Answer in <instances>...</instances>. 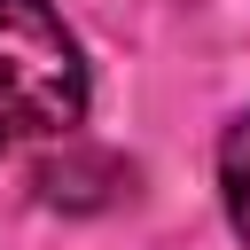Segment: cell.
Returning a JSON list of instances; mask_svg holds the SVG:
<instances>
[{"label":"cell","instance_id":"obj_1","mask_svg":"<svg viewBox=\"0 0 250 250\" xmlns=\"http://www.w3.org/2000/svg\"><path fill=\"white\" fill-rule=\"evenodd\" d=\"M94 78L78 31L47 0H0V156L55 148L86 125Z\"/></svg>","mask_w":250,"mask_h":250},{"label":"cell","instance_id":"obj_2","mask_svg":"<svg viewBox=\"0 0 250 250\" xmlns=\"http://www.w3.org/2000/svg\"><path fill=\"white\" fill-rule=\"evenodd\" d=\"M219 211H227L234 242H250V109H234L219 133Z\"/></svg>","mask_w":250,"mask_h":250}]
</instances>
